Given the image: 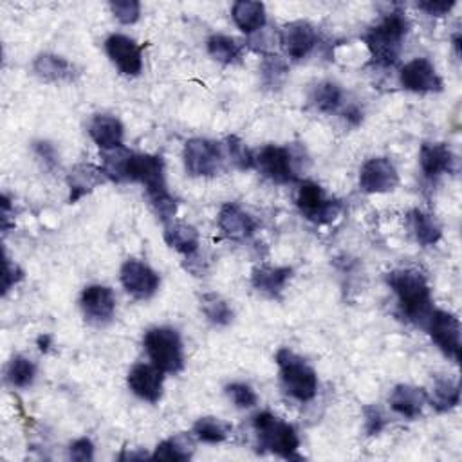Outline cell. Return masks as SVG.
I'll return each instance as SVG.
<instances>
[{
	"instance_id": "6da1fadb",
	"label": "cell",
	"mask_w": 462,
	"mask_h": 462,
	"mask_svg": "<svg viewBox=\"0 0 462 462\" xmlns=\"http://www.w3.org/2000/svg\"><path fill=\"white\" fill-rule=\"evenodd\" d=\"M123 180L143 184L157 217L164 224L173 220L177 213V200L168 191L164 161L161 155L130 152L123 166Z\"/></svg>"
},
{
	"instance_id": "7a4b0ae2",
	"label": "cell",
	"mask_w": 462,
	"mask_h": 462,
	"mask_svg": "<svg viewBox=\"0 0 462 462\" xmlns=\"http://www.w3.org/2000/svg\"><path fill=\"white\" fill-rule=\"evenodd\" d=\"M388 287L397 296L401 314L413 323L424 325L431 309V289L428 278L413 267L392 269L384 276Z\"/></svg>"
},
{
	"instance_id": "3957f363",
	"label": "cell",
	"mask_w": 462,
	"mask_h": 462,
	"mask_svg": "<svg viewBox=\"0 0 462 462\" xmlns=\"http://www.w3.org/2000/svg\"><path fill=\"white\" fill-rule=\"evenodd\" d=\"M410 31V20L402 11H392L384 18L370 27L363 40L370 52L372 63L379 67H392L399 61L402 42Z\"/></svg>"
},
{
	"instance_id": "277c9868",
	"label": "cell",
	"mask_w": 462,
	"mask_h": 462,
	"mask_svg": "<svg viewBox=\"0 0 462 462\" xmlns=\"http://www.w3.org/2000/svg\"><path fill=\"white\" fill-rule=\"evenodd\" d=\"M274 359L285 393L300 402L312 401L318 393L316 370L303 357L285 346L276 352Z\"/></svg>"
},
{
	"instance_id": "5b68a950",
	"label": "cell",
	"mask_w": 462,
	"mask_h": 462,
	"mask_svg": "<svg viewBox=\"0 0 462 462\" xmlns=\"http://www.w3.org/2000/svg\"><path fill=\"white\" fill-rule=\"evenodd\" d=\"M253 428L258 439V449L269 451L282 458H301L298 455L300 439L289 422L273 415L271 411H260L253 417Z\"/></svg>"
},
{
	"instance_id": "8992f818",
	"label": "cell",
	"mask_w": 462,
	"mask_h": 462,
	"mask_svg": "<svg viewBox=\"0 0 462 462\" xmlns=\"http://www.w3.org/2000/svg\"><path fill=\"white\" fill-rule=\"evenodd\" d=\"M143 346L150 361L164 374H179L184 368L180 336L171 327H153L143 336Z\"/></svg>"
},
{
	"instance_id": "52a82bcc",
	"label": "cell",
	"mask_w": 462,
	"mask_h": 462,
	"mask_svg": "<svg viewBox=\"0 0 462 462\" xmlns=\"http://www.w3.org/2000/svg\"><path fill=\"white\" fill-rule=\"evenodd\" d=\"M296 206L300 213L312 224H330L341 213V202L328 199L323 188L312 180L300 182L296 193Z\"/></svg>"
},
{
	"instance_id": "ba28073f",
	"label": "cell",
	"mask_w": 462,
	"mask_h": 462,
	"mask_svg": "<svg viewBox=\"0 0 462 462\" xmlns=\"http://www.w3.org/2000/svg\"><path fill=\"white\" fill-rule=\"evenodd\" d=\"M224 153L220 143L204 137H193L186 141L182 150V161L186 173L191 177H213L220 170Z\"/></svg>"
},
{
	"instance_id": "9c48e42d",
	"label": "cell",
	"mask_w": 462,
	"mask_h": 462,
	"mask_svg": "<svg viewBox=\"0 0 462 462\" xmlns=\"http://www.w3.org/2000/svg\"><path fill=\"white\" fill-rule=\"evenodd\" d=\"M424 327L431 337V341L439 346V350L449 357L451 361H460V319L440 309H433L424 321Z\"/></svg>"
},
{
	"instance_id": "30bf717a",
	"label": "cell",
	"mask_w": 462,
	"mask_h": 462,
	"mask_svg": "<svg viewBox=\"0 0 462 462\" xmlns=\"http://www.w3.org/2000/svg\"><path fill=\"white\" fill-rule=\"evenodd\" d=\"M253 159L254 168L276 184H294L300 180L292 166V153L285 146L265 144L256 153H253Z\"/></svg>"
},
{
	"instance_id": "8fae6325",
	"label": "cell",
	"mask_w": 462,
	"mask_h": 462,
	"mask_svg": "<svg viewBox=\"0 0 462 462\" xmlns=\"http://www.w3.org/2000/svg\"><path fill=\"white\" fill-rule=\"evenodd\" d=\"M119 280L123 289L135 300L152 298L161 285L159 274L148 263L135 258L123 262L119 269Z\"/></svg>"
},
{
	"instance_id": "7c38bea8",
	"label": "cell",
	"mask_w": 462,
	"mask_h": 462,
	"mask_svg": "<svg viewBox=\"0 0 462 462\" xmlns=\"http://www.w3.org/2000/svg\"><path fill=\"white\" fill-rule=\"evenodd\" d=\"M399 83L404 90L415 94H431L442 90V78L428 58H413L399 72Z\"/></svg>"
},
{
	"instance_id": "4fadbf2b",
	"label": "cell",
	"mask_w": 462,
	"mask_h": 462,
	"mask_svg": "<svg viewBox=\"0 0 462 462\" xmlns=\"http://www.w3.org/2000/svg\"><path fill=\"white\" fill-rule=\"evenodd\" d=\"M278 43L289 60L300 61L307 58L318 43L316 27L305 20L285 23L278 32Z\"/></svg>"
},
{
	"instance_id": "5bb4252c",
	"label": "cell",
	"mask_w": 462,
	"mask_h": 462,
	"mask_svg": "<svg viewBox=\"0 0 462 462\" xmlns=\"http://www.w3.org/2000/svg\"><path fill=\"white\" fill-rule=\"evenodd\" d=\"M399 184L395 164L388 157H370L359 170V188L365 193H388Z\"/></svg>"
},
{
	"instance_id": "9a60e30c",
	"label": "cell",
	"mask_w": 462,
	"mask_h": 462,
	"mask_svg": "<svg viewBox=\"0 0 462 462\" xmlns=\"http://www.w3.org/2000/svg\"><path fill=\"white\" fill-rule=\"evenodd\" d=\"M105 51L110 61L123 76H139L143 70V45L130 36L110 34L105 40Z\"/></svg>"
},
{
	"instance_id": "2e32d148",
	"label": "cell",
	"mask_w": 462,
	"mask_h": 462,
	"mask_svg": "<svg viewBox=\"0 0 462 462\" xmlns=\"http://www.w3.org/2000/svg\"><path fill=\"white\" fill-rule=\"evenodd\" d=\"M79 307L88 323L105 325L116 314V296L108 285L92 283L81 291Z\"/></svg>"
},
{
	"instance_id": "e0dca14e",
	"label": "cell",
	"mask_w": 462,
	"mask_h": 462,
	"mask_svg": "<svg viewBox=\"0 0 462 462\" xmlns=\"http://www.w3.org/2000/svg\"><path fill=\"white\" fill-rule=\"evenodd\" d=\"M128 388L134 395L146 402H159L162 397V386H164V372L157 368L153 363H137L130 368L126 375Z\"/></svg>"
},
{
	"instance_id": "ac0fdd59",
	"label": "cell",
	"mask_w": 462,
	"mask_h": 462,
	"mask_svg": "<svg viewBox=\"0 0 462 462\" xmlns=\"http://www.w3.org/2000/svg\"><path fill=\"white\" fill-rule=\"evenodd\" d=\"M419 166L428 180H437L457 168V157L446 143H422L419 150Z\"/></svg>"
},
{
	"instance_id": "d6986e66",
	"label": "cell",
	"mask_w": 462,
	"mask_h": 462,
	"mask_svg": "<svg viewBox=\"0 0 462 462\" xmlns=\"http://www.w3.org/2000/svg\"><path fill=\"white\" fill-rule=\"evenodd\" d=\"M217 224L224 236L231 240H247L258 227L256 220L235 202H226L220 206Z\"/></svg>"
},
{
	"instance_id": "ffe728a7",
	"label": "cell",
	"mask_w": 462,
	"mask_h": 462,
	"mask_svg": "<svg viewBox=\"0 0 462 462\" xmlns=\"http://www.w3.org/2000/svg\"><path fill=\"white\" fill-rule=\"evenodd\" d=\"M108 179L103 171V168H97L94 164H76L69 175H67V186H69V202L76 204L85 195L92 193L96 188L105 184Z\"/></svg>"
},
{
	"instance_id": "44dd1931",
	"label": "cell",
	"mask_w": 462,
	"mask_h": 462,
	"mask_svg": "<svg viewBox=\"0 0 462 462\" xmlns=\"http://www.w3.org/2000/svg\"><path fill=\"white\" fill-rule=\"evenodd\" d=\"M388 402L397 415L404 419H417L428 402V392L422 386L401 383L393 386Z\"/></svg>"
},
{
	"instance_id": "7402d4cb",
	"label": "cell",
	"mask_w": 462,
	"mask_h": 462,
	"mask_svg": "<svg viewBox=\"0 0 462 462\" xmlns=\"http://www.w3.org/2000/svg\"><path fill=\"white\" fill-rule=\"evenodd\" d=\"M88 135L101 152H108L123 146L125 126L116 116L96 114L88 123Z\"/></svg>"
},
{
	"instance_id": "603a6c76",
	"label": "cell",
	"mask_w": 462,
	"mask_h": 462,
	"mask_svg": "<svg viewBox=\"0 0 462 462\" xmlns=\"http://www.w3.org/2000/svg\"><path fill=\"white\" fill-rule=\"evenodd\" d=\"M292 278V267L287 265H256L251 271V285L271 298H278Z\"/></svg>"
},
{
	"instance_id": "cb8c5ba5",
	"label": "cell",
	"mask_w": 462,
	"mask_h": 462,
	"mask_svg": "<svg viewBox=\"0 0 462 462\" xmlns=\"http://www.w3.org/2000/svg\"><path fill=\"white\" fill-rule=\"evenodd\" d=\"M32 70L40 79L49 81V83L74 81V78H76L74 65L67 58H63L60 54H52V52L38 54L34 58Z\"/></svg>"
},
{
	"instance_id": "d4e9b609",
	"label": "cell",
	"mask_w": 462,
	"mask_h": 462,
	"mask_svg": "<svg viewBox=\"0 0 462 462\" xmlns=\"http://www.w3.org/2000/svg\"><path fill=\"white\" fill-rule=\"evenodd\" d=\"M162 238L166 245L175 249L177 253L184 254L186 258L195 254L200 245V236L195 226L182 222V220H170L164 224Z\"/></svg>"
},
{
	"instance_id": "484cf974",
	"label": "cell",
	"mask_w": 462,
	"mask_h": 462,
	"mask_svg": "<svg viewBox=\"0 0 462 462\" xmlns=\"http://www.w3.org/2000/svg\"><path fill=\"white\" fill-rule=\"evenodd\" d=\"M231 16L235 25L245 32V34H254L265 27V5L262 2H253V0H238L231 7Z\"/></svg>"
},
{
	"instance_id": "4316f807",
	"label": "cell",
	"mask_w": 462,
	"mask_h": 462,
	"mask_svg": "<svg viewBox=\"0 0 462 462\" xmlns=\"http://www.w3.org/2000/svg\"><path fill=\"white\" fill-rule=\"evenodd\" d=\"M408 226L413 238L422 245H435L442 238V227L430 213L415 208L408 213Z\"/></svg>"
},
{
	"instance_id": "83f0119b",
	"label": "cell",
	"mask_w": 462,
	"mask_h": 462,
	"mask_svg": "<svg viewBox=\"0 0 462 462\" xmlns=\"http://www.w3.org/2000/svg\"><path fill=\"white\" fill-rule=\"evenodd\" d=\"M428 402L435 411L446 413L455 410L460 404V386L458 381L451 377H437L431 393L428 395Z\"/></svg>"
},
{
	"instance_id": "f1b7e54d",
	"label": "cell",
	"mask_w": 462,
	"mask_h": 462,
	"mask_svg": "<svg viewBox=\"0 0 462 462\" xmlns=\"http://www.w3.org/2000/svg\"><path fill=\"white\" fill-rule=\"evenodd\" d=\"M200 310L206 316V319L215 325V327H227L233 318H235V310L229 305V301L226 298H222L217 292H202L200 298Z\"/></svg>"
},
{
	"instance_id": "f546056e",
	"label": "cell",
	"mask_w": 462,
	"mask_h": 462,
	"mask_svg": "<svg viewBox=\"0 0 462 462\" xmlns=\"http://www.w3.org/2000/svg\"><path fill=\"white\" fill-rule=\"evenodd\" d=\"M231 430H233V426L227 420L213 417V415H206L193 422L191 433L200 442L218 444V442H224L231 435Z\"/></svg>"
},
{
	"instance_id": "4dcf8cb0",
	"label": "cell",
	"mask_w": 462,
	"mask_h": 462,
	"mask_svg": "<svg viewBox=\"0 0 462 462\" xmlns=\"http://www.w3.org/2000/svg\"><path fill=\"white\" fill-rule=\"evenodd\" d=\"M193 440L188 435H175L162 442H159L152 453V460H173L184 462L189 460L193 455Z\"/></svg>"
},
{
	"instance_id": "1f68e13d",
	"label": "cell",
	"mask_w": 462,
	"mask_h": 462,
	"mask_svg": "<svg viewBox=\"0 0 462 462\" xmlns=\"http://www.w3.org/2000/svg\"><path fill=\"white\" fill-rule=\"evenodd\" d=\"M206 49H208V54L215 61H218L222 65H231V63L238 61V58L242 56L244 43H240L236 38H231L226 34H213L208 38Z\"/></svg>"
},
{
	"instance_id": "d6a6232c",
	"label": "cell",
	"mask_w": 462,
	"mask_h": 462,
	"mask_svg": "<svg viewBox=\"0 0 462 462\" xmlns=\"http://www.w3.org/2000/svg\"><path fill=\"white\" fill-rule=\"evenodd\" d=\"M310 101L312 105L323 112V114H332L336 112L341 103H343V90L337 83L334 81H321L314 87L312 94H310Z\"/></svg>"
},
{
	"instance_id": "836d02e7",
	"label": "cell",
	"mask_w": 462,
	"mask_h": 462,
	"mask_svg": "<svg viewBox=\"0 0 462 462\" xmlns=\"http://www.w3.org/2000/svg\"><path fill=\"white\" fill-rule=\"evenodd\" d=\"M5 377L11 386L27 388L32 384V381L36 377V365L29 357L16 354L11 357V361L7 365Z\"/></svg>"
},
{
	"instance_id": "e575fe53",
	"label": "cell",
	"mask_w": 462,
	"mask_h": 462,
	"mask_svg": "<svg viewBox=\"0 0 462 462\" xmlns=\"http://www.w3.org/2000/svg\"><path fill=\"white\" fill-rule=\"evenodd\" d=\"M287 63L276 56L274 52L273 54H265L262 58V63H260V76H262V83L263 87L271 88V90H276L283 85L285 78H287Z\"/></svg>"
},
{
	"instance_id": "d590c367",
	"label": "cell",
	"mask_w": 462,
	"mask_h": 462,
	"mask_svg": "<svg viewBox=\"0 0 462 462\" xmlns=\"http://www.w3.org/2000/svg\"><path fill=\"white\" fill-rule=\"evenodd\" d=\"M226 152L229 161L238 168V170H251L254 168V159L253 152L245 146V143L238 135H227L226 137Z\"/></svg>"
},
{
	"instance_id": "8d00e7d4",
	"label": "cell",
	"mask_w": 462,
	"mask_h": 462,
	"mask_svg": "<svg viewBox=\"0 0 462 462\" xmlns=\"http://www.w3.org/2000/svg\"><path fill=\"white\" fill-rule=\"evenodd\" d=\"M226 393L231 399V402L240 410H249L258 402L256 392L245 383H229L226 386Z\"/></svg>"
},
{
	"instance_id": "74e56055",
	"label": "cell",
	"mask_w": 462,
	"mask_h": 462,
	"mask_svg": "<svg viewBox=\"0 0 462 462\" xmlns=\"http://www.w3.org/2000/svg\"><path fill=\"white\" fill-rule=\"evenodd\" d=\"M110 11L117 22L123 25H132L141 16V4L137 0H114L110 2Z\"/></svg>"
},
{
	"instance_id": "f35d334b",
	"label": "cell",
	"mask_w": 462,
	"mask_h": 462,
	"mask_svg": "<svg viewBox=\"0 0 462 462\" xmlns=\"http://www.w3.org/2000/svg\"><path fill=\"white\" fill-rule=\"evenodd\" d=\"M363 417H365V431L370 437L379 435L386 426V419H384L383 411L374 404H368L363 408Z\"/></svg>"
},
{
	"instance_id": "ab89813d",
	"label": "cell",
	"mask_w": 462,
	"mask_h": 462,
	"mask_svg": "<svg viewBox=\"0 0 462 462\" xmlns=\"http://www.w3.org/2000/svg\"><path fill=\"white\" fill-rule=\"evenodd\" d=\"M32 150L36 153V157L45 164V168L54 170L56 166H60V155L56 152V146L49 141H34L32 143Z\"/></svg>"
},
{
	"instance_id": "60d3db41",
	"label": "cell",
	"mask_w": 462,
	"mask_h": 462,
	"mask_svg": "<svg viewBox=\"0 0 462 462\" xmlns=\"http://www.w3.org/2000/svg\"><path fill=\"white\" fill-rule=\"evenodd\" d=\"M69 458L76 462H88L94 458V442L88 437L76 439L69 446Z\"/></svg>"
},
{
	"instance_id": "b9f144b4",
	"label": "cell",
	"mask_w": 462,
	"mask_h": 462,
	"mask_svg": "<svg viewBox=\"0 0 462 462\" xmlns=\"http://www.w3.org/2000/svg\"><path fill=\"white\" fill-rule=\"evenodd\" d=\"M23 280V269L14 263L9 262L7 256H4V274H2V294H7V291L11 287H14L18 282Z\"/></svg>"
},
{
	"instance_id": "7bdbcfd3",
	"label": "cell",
	"mask_w": 462,
	"mask_h": 462,
	"mask_svg": "<svg viewBox=\"0 0 462 462\" xmlns=\"http://www.w3.org/2000/svg\"><path fill=\"white\" fill-rule=\"evenodd\" d=\"M455 4H457L455 0H424V2H417V7L430 16L442 18L455 7Z\"/></svg>"
},
{
	"instance_id": "ee69618b",
	"label": "cell",
	"mask_w": 462,
	"mask_h": 462,
	"mask_svg": "<svg viewBox=\"0 0 462 462\" xmlns=\"http://www.w3.org/2000/svg\"><path fill=\"white\" fill-rule=\"evenodd\" d=\"M343 117H345L352 126H357V125L363 121V112H361L357 106H348V108L343 112Z\"/></svg>"
},
{
	"instance_id": "f6af8a7d",
	"label": "cell",
	"mask_w": 462,
	"mask_h": 462,
	"mask_svg": "<svg viewBox=\"0 0 462 462\" xmlns=\"http://www.w3.org/2000/svg\"><path fill=\"white\" fill-rule=\"evenodd\" d=\"M36 345H38L40 352H49V348H51V345H52V337H51L49 334H42V336H38Z\"/></svg>"
},
{
	"instance_id": "bcb514c9",
	"label": "cell",
	"mask_w": 462,
	"mask_h": 462,
	"mask_svg": "<svg viewBox=\"0 0 462 462\" xmlns=\"http://www.w3.org/2000/svg\"><path fill=\"white\" fill-rule=\"evenodd\" d=\"M451 42H453L455 54H457V56H460V32H455V34H453V38H451Z\"/></svg>"
}]
</instances>
